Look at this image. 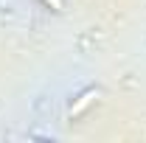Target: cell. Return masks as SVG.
<instances>
[{"mask_svg": "<svg viewBox=\"0 0 146 143\" xmlns=\"http://www.w3.org/2000/svg\"><path fill=\"white\" fill-rule=\"evenodd\" d=\"M96 98H98V90H96V87L84 90V93H82V95L76 98V104H70V109H68V115H70V118H76V115H82V112H84V109L90 107V104L96 101Z\"/></svg>", "mask_w": 146, "mask_h": 143, "instance_id": "cell-1", "label": "cell"}, {"mask_svg": "<svg viewBox=\"0 0 146 143\" xmlns=\"http://www.w3.org/2000/svg\"><path fill=\"white\" fill-rule=\"evenodd\" d=\"M45 3H51L54 9H62V0H45Z\"/></svg>", "mask_w": 146, "mask_h": 143, "instance_id": "cell-2", "label": "cell"}]
</instances>
